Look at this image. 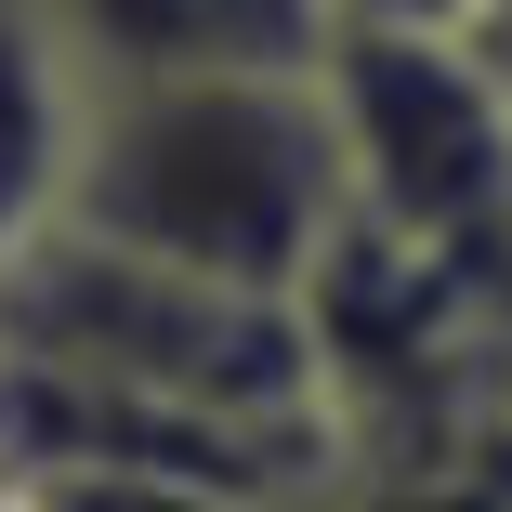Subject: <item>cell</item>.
<instances>
[{
  "label": "cell",
  "instance_id": "6da1fadb",
  "mask_svg": "<svg viewBox=\"0 0 512 512\" xmlns=\"http://www.w3.org/2000/svg\"><path fill=\"white\" fill-rule=\"evenodd\" d=\"M79 237L171 263L197 289L302 302L355 237V171L316 66H224V79H92V119L66 158Z\"/></svg>",
  "mask_w": 512,
  "mask_h": 512
},
{
  "label": "cell",
  "instance_id": "7a4b0ae2",
  "mask_svg": "<svg viewBox=\"0 0 512 512\" xmlns=\"http://www.w3.org/2000/svg\"><path fill=\"white\" fill-rule=\"evenodd\" d=\"M316 79L342 119L355 224L512 289V66H499V40L486 27L473 40L342 27Z\"/></svg>",
  "mask_w": 512,
  "mask_h": 512
},
{
  "label": "cell",
  "instance_id": "3957f363",
  "mask_svg": "<svg viewBox=\"0 0 512 512\" xmlns=\"http://www.w3.org/2000/svg\"><path fill=\"white\" fill-rule=\"evenodd\" d=\"M92 79H224L329 66V0H40Z\"/></svg>",
  "mask_w": 512,
  "mask_h": 512
},
{
  "label": "cell",
  "instance_id": "277c9868",
  "mask_svg": "<svg viewBox=\"0 0 512 512\" xmlns=\"http://www.w3.org/2000/svg\"><path fill=\"white\" fill-rule=\"evenodd\" d=\"M92 119V66L40 0H0V250H27L66 211V158Z\"/></svg>",
  "mask_w": 512,
  "mask_h": 512
},
{
  "label": "cell",
  "instance_id": "5b68a950",
  "mask_svg": "<svg viewBox=\"0 0 512 512\" xmlns=\"http://www.w3.org/2000/svg\"><path fill=\"white\" fill-rule=\"evenodd\" d=\"M368 512H512V434H486V447H460L434 473H381Z\"/></svg>",
  "mask_w": 512,
  "mask_h": 512
},
{
  "label": "cell",
  "instance_id": "8992f818",
  "mask_svg": "<svg viewBox=\"0 0 512 512\" xmlns=\"http://www.w3.org/2000/svg\"><path fill=\"white\" fill-rule=\"evenodd\" d=\"M342 27H407V40H473L486 0H329V40Z\"/></svg>",
  "mask_w": 512,
  "mask_h": 512
},
{
  "label": "cell",
  "instance_id": "52a82bcc",
  "mask_svg": "<svg viewBox=\"0 0 512 512\" xmlns=\"http://www.w3.org/2000/svg\"><path fill=\"white\" fill-rule=\"evenodd\" d=\"M486 27H512V0H486Z\"/></svg>",
  "mask_w": 512,
  "mask_h": 512
}]
</instances>
